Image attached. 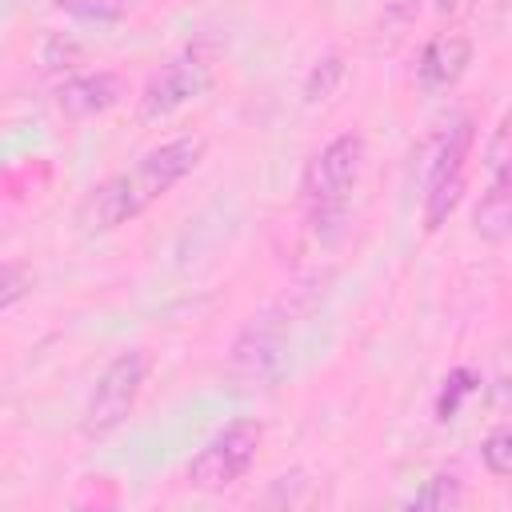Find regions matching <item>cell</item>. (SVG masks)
I'll return each instance as SVG.
<instances>
[{
  "label": "cell",
  "mask_w": 512,
  "mask_h": 512,
  "mask_svg": "<svg viewBox=\"0 0 512 512\" xmlns=\"http://www.w3.org/2000/svg\"><path fill=\"white\" fill-rule=\"evenodd\" d=\"M8 4H20V0H8Z\"/></svg>",
  "instance_id": "ffe728a7"
},
{
  "label": "cell",
  "mask_w": 512,
  "mask_h": 512,
  "mask_svg": "<svg viewBox=\"0 0 512 512\" xmlns=\"http://www.w3.org/2000/svg\"><path fill=\"white\" fill-rule=\"evenodd\" d=\"M80 60H84V48L72 36H64V32L44 36V44H40V68L44 72H72Z\"/></svg>",
  "instance_id": "9a60e30c"
},
{
  "label": "cell",
  "mask_w": 512,
  "mask_h": 512,
  "mask_svg": "<svg viewBox=\"0 0 512 512\" xmlns=\"http://www.w3.org/2000/svg\"><path fill=\"white\" fill-rule=\"evenodd\" d=\"M460 196H464V172L444 176V180H428V188H424V228L440 232L448 224V216L456 212Z\"/></svg>",
  "instance_id": "30bf717a"
},
{
  "label": "cell",
  "mask_w": 512,
  "mask_h": 512,
  "mask_svg": "<svg viewBox=\"0 0 512 512\" xmlns=\"http://www.w3.org/2000/svg\"><path fill=\"white\" fill-rule=\"evenodd\" d=\"M212 88V60L200 48H184L172 60H164L140 92V120H168L172 112H180L184 104H192L196 96H204Z\"/></svg>",
  "instance_id": "8992f818"
},
{
  "label": "cell",
  "mask_w": 512,
  "mask_h": 512,
  "mask_svg": "<svg viewBox=\"0 0 512 512\" xmlns=\"http://www.w3.org/2000/svg\"><path fill=\"white\" fill-rule=\"evenodd\" d=\"M472 228L480 240L488 244H504L512 236V188L488 184V192L480 196L476 212H472Z\"/></svg>",
  "instance_id": "9c48e42d"
},
{
  "label": "cell",
  "mask_w": 512,
  "mask_h": 512,
  "mask_svg": "<svg viewBox=\"0 0 512 512\" xmlns=\"http://www.w3.org/2000/svg\"><path fill=\"white\" fill-rule=\"evenodd\" d=\"M436 8H440V12H452V8H456V0H436Z\"/></svg>",
  "instance_id": "d6986e66"
},
{
  "label": "cell",
  "mask_w": 512,
  "mask_h": 512,
  "mask_svg": "<svg viewBox=\"0 0 512 512\" xmlns=\"http://www.w3.org/2000/svg\"><path fill=\"white\" fill-rule=\"evenodd\" d=\"M460 504H464V484H460V476H452V472L428 476V480L420 484V492L408 500V508H424V512H452V508H460Z\"/></svg>",
  "instance_id": "8fae6325"
},
{
  "label": "cell",
  "mask_w": 512,
  "mask_h": 512,
  "mask_svg": "<svg viewBox=\"0 0 512 512\" xmlns=\"http://www.w3.org/2000/svg\"><path fill=\"white\" fill-rule=\"evenodd\" d=\"M288 328H292L288 300L256 316L232 344V356H228L232 380L244 388H268L272 380H280V372L288 368Z\"/></svg>",
  "instance_id": "277c9868"
},
{
  "label": "cell",
  "mask_w": 512,
  "mask_h": 512,
  "mask_svg": "<svg viewBox=\"0 0 512 512\" xmlns=\"http://www.w3.org/2000/svg\"><path fill=\"white\" fill-rule=\"evenodd\" d=\"M136 8V0H60V12L80 20V24H120L128 12Z\"/></svg>",
  "instance_id": "5bb4252c"
},
{
  "label": "cell",
  "mask_w": 512,
  "mask_h": 512,
  "mask_svg": "<svg viewBox=\"0 0 512 512\" xmlns=\"http://www.w3.org/2000/svg\"><path fill=\"white\" fill-rule=\"evenodd\" d=\"M364 156H368V144L360 132H340L336 140H328L304 168V204H308V216H312V228H336L348 212V196L364 172Z\"/></svg>",
  "instance_id": "7a4b0ae2"
},
{
  "label": "cell",
  "mask_w": 512,
  "mask_h": 512,
  "mask_svg": "<svg viewBox=\"0 0 512 512\" xmlns=\"http://www.w3.org/2000/svg\"><path fill=\"white\" fill-rule=\"evenodd\" d=\"M480 460L492 476L512 480V428H492L480 444Z\"/></svg>",
  "instance_id": "e0dca14e"
},
{
  "label": "cell",
  "mask_w": 512,
  "mask_h": 512,
  "mask_svg": "<svg viewBox=\"0 0 512 512\" xmlns=\"http://www.w3.org/2000/svg\"><path fill=\"white\" fill-rule=\"evenodd\" d=\"M344 72H348V64H344L340 52L320 56V60L312 64V72L304 76V104H324V100L344 84Z\"/></svg>",
  "instance_id": "4fadbf2b"
},
{
  "label": "cell",
  "mask_w": 512,
  "mask_h": 512,
  "mask_svg": "<svg viewBox=\"0 0 512 512\" xmlns=\"http://www.w3.org/2000/svg\"><path fill=\"white\" fill-rule=\"evenodd\" d=\"M476 388H480V376H476L472 368H452V372L444 376L440 396H436V416H440V420H452L456 408H460V400H464L468 392H476Z\"/></svg>",
  "instance_id": "2e32d148"
},
{
  "label": "cell",
  "mask_w": 512,
  "mask_h": 512,
  "mask_svg": "<svg viewBox=\"0 0 512 512\" xmlns=\"http://www.w3.org/2000/svg\"><path fill=\"white\" fill-rule=\"evenodd\" d=\"M264 444V428L260 420H232L224 424L192 460H188V484L200 492H224L228 484H236L252 464L256 452Z\"/></svg>",
  "instance_id": "5b68a950"
},
{
  "label": "cell",
  "mask_w": 512,
  "mask_h": 512,
  "mask_svg": "<svg viewBox=\"0 0 512 512\" xmlns=\"http://www.w3.org/2000/svg\"><path fill=\"white\" fill-rule=\"evenodd\" d=\"M468 64H472V40L464 32H444L420 52V68H416L420 72V88L444 92L468 72Z\"/></svg>",
  "instance_id": "ba28073f"
},
{
  "label": "cell",
  "mask_w": 512,
  "mask_h": 512,
  "mask_svg": "<svg viewBox=\"0 0 512 512\" xmlns=\"http://www.w3.org/2000/svg\"><path fill=\"white\" fill-rule=\"evenodd\" d=\"M148 352L144 348H128V352H116L104 372L96 376L92 392H88V404H84V416H80V428L88 440H100V436H112L136 408L140 392H144V380H148Z\"/></svg>",
  "instance_id": "3957f363"
},
{
  "label": "cell",
  "mask_w": 512,
  "mask_h": 512,
  "mask_svg": "<svg viewBox=\"0 0 512 512\" xmlns=\"http://www.w3.org/2000/svg\"><path fill=\"white\" fill-rule=\"evenodd\" d=\"M484 164H488L492 184L512 188V108H508V112L500 116V124L492 128V136H488V152H484Z\"/></svg>",
  "instance_id": "7c38bea8"
},
{
  "label": "cell",
  "mask_w": 512,
  "mask_h": 512,
  "mask_svg": "<svg viewBox=\"0 0 512 512\" xmlns=\"http://www.w3.org/2000/svg\"><path fill=\"white\" fill-rule=\"evenodd\" d=\"M52 96H56V112L64 120H92L124 100V80L116 72H84V76L60 80Z\"/></svg>",
  "instance_id": "52a82bcc"
},
{
  "label": "cell",
  "mask_w": 512,
  "mask_h": 512,
  "mask_svg": "<svg viewBox=\"0 0 512 512\" xmlns=\"http://www.w3.org/2000/svg\"><path fill=\"white\" fill-rule=\"evenodd\" d=\"M200 160H204V140L200 136H176V140H164V144L148 148L128 172L96 184L80 200V208H76L80 232L84 236L116 232L120 224L140 216L148 204H156L164 192H172L188 172H196Z\"/></svg>",
  "instance_id": "6da1fadb"
},
{
  "label": "cell",
  "mask_w": 512,
  "mask_h": 512,
  "mask_svg": "<svg viewBox=\"0 0 512 512\" xmlns=\"http://www.w3.org/2000/svg\"><path fill=\"white\" fill-rule=\"evenodd\" d=\"M32 292V272L20 260H8L0 272V312H12Z\"/></svg>",
  "instance_id": "ac0fdd59"
}]
</instances>
